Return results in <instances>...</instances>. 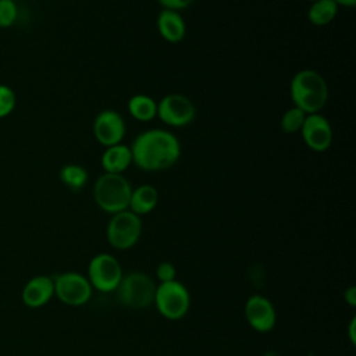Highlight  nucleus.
Instances as JSON below:
<instances>
[{"label": "nucleus", "mask_w": 356, "mask_h": 356, "mask_svg": "<svg viewBox=\"0 0 356 356\" xmlns=\"http://www.w3.org/2000/svg\"><path fill=\"white\" fill-rule=\"evenodd\" d=\"M157 1L163 6V8L171 10V6H172V1H174V0H157Z\"/></svg>", "instance_id": "28"}, {"label": "nucleus", "mask_w": 356, "mask_h": 356, "mask_svg": "<svg viewBox=\"0 0 356 356\" xmlns=\"http://www.w3.org/2000/svg\"><path fill=\"white\" fill-rule=\"evenodd\" d=\"M306 113H303L300 108L292 106L289 107L284 114H282V118H281V129L285 132V134H295V132H299L303 122H305V118H306Z\"/></svg>", "instance_id": "20"}, {"label": "nucleus", "mask_w": 356, "mask_h": 356, "mask_svg": "<svg viewBox=\"0 0 356 356\" xmlns=\"http://www.w3.org/2000/svg\"><path fill=\"white\" fill-rule=\"evenodd\" d=\"M338 13V6L334 0H316L307 10V19L316 26H324L334 21Z\"/></svg>", "instance_id": "18"}, {"label": "nucleus", "mask_w": 356, "mask_h": 356, "mask_svg": "<svg viewBox=\"0 0 356 356\" xmlns=\"http://www.w3.org/2000/svg\"><path fill=\"white\" fill-rule=\"evenodd\" d=\"M54 295L68 306L85 305L92 296V285L82 274L67 271L53 277Z\"/></svg>", "instance_id": "7"}, {"label": "nucleus", "mask_w": 356, "mask_h": 356, "mask_svg": "<svg viewBox=\"0 0 356 356\" xmlns=\"http://www.w3.org/2000/svg\"><path fill=\"white\" fill-rule=\"evenodd\" d=\"M299 132L306 146L317 153L328 150L334 138L330 121L320 113L307 114Z\"/></svg>", "instance_id": "10"}, {"label": "nucleus", "mask_w": 356, "mask_h": 356, "mask_svg": "<svg viewBox=\"0 0 356 356\" xmlns=\"http://www.w3.org/2000/svg\"><path fill=\"white\" fill-rule=\"evenodd\" d=\"M195 0H174L172 1V6H171V10H175V11H179V10H184L186 7H189Z\"/></svg>", "instance_id": "25"}, {"label": "nucleus", "mask_w": 356, "mask_h": 356, "mask_svg": "<svg viewBox=\"0 0 356 356\" xmlns=\"http://www.w3.org/2000/svg\"><path fill=\"white\" fill-rule=\"evenodd\" d=\"M154 303L164 317L170 320H178L188 313L191 306V296L188 289L181 282L174 280L161 282L156 288Z\"/></svg>", "instance_id": "5"}, {"label": "nucleus", "mask_w": 356, "mask_h": 356, "mask_svg": "<svg viewBox=\"0 0 356 356\" xmlns=\"http://www.w3.org/2000/svg\"><path fill=\"white\" fill-rule=\"evenodd\" d=\"M355 324H356V320L352 318L350 327H349V337H350V342L352 343H355Z\"/></svg>", "instance_id": "27"}, {"label": "nucleus", "mask_w": 356, "mask_h": 356, "mask_svg": "<svg viewBox=\"0 0 356 356\" xmlns=\"http://www.w3.org/2000/svg\"><path fill=\"white\" fill-rule=\"evenodd\" d=\"M104 172L122 174L132 164L131 147L122 143H117L104 149L100 157Z\"/></svg>", "instance_id": "15"}, {"label": "nucleus", "mask_w": 356, "mask_h": 356, "mask_svg": "<svg viewBox=\"0 0 356 356\" xmlns=\"http://www.w3.org/2000/svg\"><path fill=\"white\" fill-rule=\"evenodd\" d=\"M307 1H316V0H307Z\"/></svg>", "instance_id": "29"}, {"label": "nucleus", "mask_w": 356, "mask_h": 356, "mask_svg": "<svg viewBox=\"0 0 356 356\" xmlns=\"http://www.w3.org/2000/svg\"><path fill=\"white\" fill-rule=\"evenodd\" d=\"M159 202V192L153 185L143 184L132 189L128 210L135 213L136 216H143L150 213Z\"/></svg>", "instance_id": "16"}, {"label": "nucleus", "mask_w": 356, "mask_h": 356, "mask_svg": "<svg viewBox=\"0 0 356 356\" xmlns=\"http://www.w3.org/2000/svg\"><path fill=\"white\" fill-rule=\"evenodd\" d=\"M131 147L132 163L145 171H161L174 165L181 156L178 138L165 129H149L139 134Z\"/></svg>", "instance_id": "1"}, {"label": "nucleus", "mask_w": 356, "mask_h": 356, "mask_svg": "<svg viewBox=\"0 0 356 356\" xmlns=\"http://www.w3.org/2000/svg\"><path fill=\"white\" fill-rule=\"evenodd\" d=\"M18 15L17 6L13 0H0V28L11 26Z\"/></svg>", "instance_id": "22"}, {"label": "nucleus", "mask_w": 356, "mask_h": 356, "mask_svg": "<svg viewBox=\"0 0 356 356\" xmlns=\"http://www.w3.org/2000/svg\"><path fill=\"white\" fill-rule=\"evenodd\" d=\"M289 95L295 107L306 114L320 113L328 99V86L323 75L306 68L298 71L289 83Z\"/></svg>", "instance_id": "2"}, {"label": "nucleus", "mask_w": 356, "mask_h": 356, "mask_svg": "<svg viewBox=\"0 0 356 356\" xmlns=\"http://www.w3.org/2000/svg\"><path fill=\"white\" fill-rule=\"evenodd\" d=\"M335 4L339 7V6H343V7H355L356 6V0H334Z\"/></svg>", "instance_id": "26"}, {"label": "nucleus", "mask_w": 356, "mask_h": 356, "mask_svg": "<svg viewBox=\"0 0 356 356\" xmlns=\"http://www.w3.org/2000/svg\"><path fill=\"white\" fill-rule=\"evenodd\" d=\"M54 296L53 277L35 275L26 281L21 292V300L26 307L38 309L50 302Z\"/></svg>", "instance_id": "13"}, {"label": "nucleus", "mask_w": 356, "mask_h": 356, "mask_svg": "<svg viewBox=\"0 0 356 356\" xmlns=\"http://www.w3.org/2000/svg\"><path fill=\"white\" fill-rule=\"evenodd\" d=\"M195 115L196 107L185 95L170 93L157 102V117L168 127H185L193 121Z\"/></svg>", "instance_id": "9"}, {"label": "nucleus", "mask_w": 356, "mask_h": 356, "mask_svg": "<svg viewBox=\"0 0 356 356\" xmlns=\"http://www.w3.org/2000/svg\"><path fill=\"white\" fill-rule=\"evenodd\" d=\"M345 300H346L350 306H355V305H356V289H355V286H349V288L345 291Z\"/></svg>", "instance_id": "24"}, {"label": "nucleus", "mask_w": 356, "mask_h": 356, "mask_svg": "<svg viewBox=\"0 0 356 356\" xmlns=\"http://www.w3.org/2000/svg\"><path fill=\"white\" fill-rule=\"evenodd\" d=\"M88 275L92 288H96L102 292H110L117 289L120 285L122 278V268L114 256L108 253H100L90 260Z\"/></svg>", "instance_id": "8"}, {"label": "nucleus", "mask_w": 356, "mask_h": 356, "mask_svg": "<svg viewBox=\"0 0 356 356\" xmlns=\"http://www.w3.org/2000/svg\"><path fill=\"white\" fill-rule=\"evenodd\" d=\"M156 274H157V278L161 282H168V281L175 280L177 271H175V267L170 261H163V263L159 264V267L156 270Z\"/></svg>", "instance_id": "23"}, {"label": "nucleus", "mask_w": 356, "mask_h": 356, "mask_svg": "<svg viewBox=\"0 0 356 356\" xmlns=\"http://www.w3.org/2000/svg\"><path fill=\"white\" fill-rule=\"evenodd\" d=\"M58 177L71 191H81L88 182V171L79 164H65L61 167Z\"/></svg>", "instance_id": "19"}, {"label": "nucleus", "mask_w": 356, "mask_h": 356, "mask_svg": "<svg viewBox=\"0 0 356 356\" xmlns=\"http://www.w3.org/2000/svg\"><path fill=\"white\" fill-rule=\"evenodd\" d=\"M117 291L122 305L131 309H143L154 302L156 285L149 275L135 271L121 278Z\"/></svg>", "instance_id": "4"}, {"label": "nucleus", "mask_w": 356, "mask_h": 356, "mask_svg": "<svg viewBox=\"0 0 356 356\" xmlns=\"http://www.w3.org/2000/svg\"><path fill=\"white\" fill-rule=\"evenodd\" d=\"M132 186L122 174L103 172L95 182L93 197L106 213L115 214L128 210Z\"/></svg>", "instance_id": "3"}, {"label": "nucleus", "mask_w": 356, "mask_h": 356, "mask_svg": "<svg viewBox=\"0 0 356 356\" xmlns=\"http://www.w3.org/2000/svg\"><path fill=\"white\" fill-rule=\"evenodd\" d=\"M157 31L168 43H179L186 35V25L179 11L163 8L157 17Z\"/></svg>", "instance_id": "14"}, {"label": "nucleus", "mask_w": 356, "mask_h": 356, "mask_svg": "<svg viewBox=\"0 0 356 356\" xmlns=\"http://www.w3.org/2000/svg\"><path fill=\"white\" fill-rule=\"evenodd\" d=\"M127 107L131 117L140 122H149L157 117V102L149 95H134Z\"/></svg>", "instance_id": "17"}, {"label": "nucleus", "mask_w": 356, "mask_h": 356, "mask_svg": "<svg viewBox=\"0 0 356 356\" xmlns=\"http://www.w3.org/2000/svg\"><path fill=\"white\" fill-rule=\"evenodd\" d=\"M245 317L250 327L259 332L270 331L277 320L273 303L261 295H253L246 300Z\"/></svg>", "instance_id": "12"}, {"label": "nucleus", "mask_w": 356, "mask_h": 356, "mask_svg": "<svg viewBox=\"0 0 356 356\" xmlns=\"http://www.w3.org/2000/svg\"><path fill=\"white\" fill-rule=\"evenodd\" d=\"M15 103L17 97L14 90L7 85L0 83V118L7 117L14 110Z\"/></svg>", "instance_id": "21"}, {"label": "nucleus", "mask_w": 356, "mask_h": 356, "mask_svg": "<svg viewBox=\"0 0 356 356\" xmlns=\"http://www.w3.org/2000/svg\"><path fill=\"white\" fill-rule=\"evenodd\" d=\"M142 234V220L131 210L113 214L107 224V239L115 249L132 248Z\"/></svg>", "instance_id": "6"}, {"label": "nucleus", "mask_w": 356, "mask_h": 356, "mask_svg": "<svg viewBox=\"0 0 356 356\" xmlns=\"http://www.w3.org/2000/svg\"><path fill=\"white\" fill-rule=\"evenodd\" d=\"M93 135L104 147L121 143L125 136V121L117 111L103 110L95 117Z\"/></svg>", "instance_id": "11"}]
</instances>
